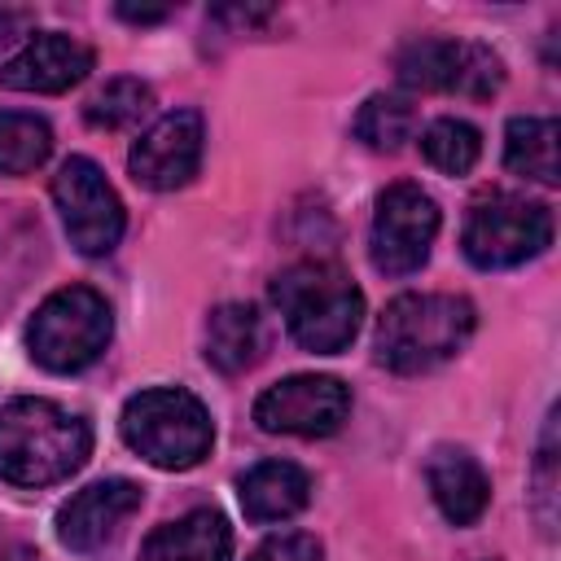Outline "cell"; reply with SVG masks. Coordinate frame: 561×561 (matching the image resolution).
Masks as SVG:
<instances>
[{"label":"cell","instance_id":"obj_1","mask_svg":"<svg viewBox=\"0 0 561 561\" xmlns=\"http://www.w3.org/2000/svg\"><path fill=\"white\" fill-rule=\"evenodd\" d=\"M92 451V430L79 412L53 399H13L0 408V478L13 486H53Z\"/></svg>","mask_w":561,"mask_h":561},{"label":"cell","instance_id":"obj_2","mask_svg":"<svg viewBox=\"0 0 561 561\" xmlns=\"http://www.w3.org/2000/svg\"><path fill=\"white\" fill-rule=\"evenodd\" d=\"M272 302L285 316L289 337L302 351L337 355L351 346L364 320V294L337 263H294L272 280Z\"/></svg>","mask_w":561,"mask_h":561},{"label":"cell","instance_id":"obj_3","mask_svg":"<svg viewBox=\"0 0 561 561\" xmlns=\"http://www.w3.org/2000/svg\"><path fill=\"white\" fill-rule=\"evenodd\" d=\"M478 324L460 294H399L377 320V359L390 373H430L451 359Z\"/></svg>","mask_w":561,"mask_h":561},{"label":"cell","instance_id":"obj_4","mask_svg":"<svg viewBox=\"0 0 561 561\" xmlns=\"http://www.w3.org/2000/svg\"><path fill=\"white\" fill-rule=\"evenodd\" d=\"M123 443L145 456L158 469H193L210 456L215 443V425L210 412L202 408L197 394L180 390V386H153L127 399L123 408Z\"/></svg>","mask_w":561,"mask_h":561},{"label":"cell","instance_id":"obj_5","mask_svg":"<svg viewBox=\"0 0 561 561\" xmlns=\"http://www.w3.org/2000/svg\"><path fill=\"white\" fill-rule=\"evenodd\" d=\"M110 302L88 285H66L35 307L26 324V346L31 359L48 373H79L110 346Z\"/></svg>","mask_w":561,"mask_h":561},{"label":"cell","instance_id":"obj_6","mask_svg":"<svg viewBox=\"0 0 561 561\" xmlns=\"http://www.w3.org/2000/svg\"><path fill=\"white\" fill-rule=\"evenodd\" d=\"M552 241V210L543 202H526L513 193H491L469 206L465 215V259L482 272L517 267L535 254H543Z\"/></svg>","mask_w":561,"mask_h":561},{"label":"cell","instance_id":"obj_7","mask_svg":"<svg viewBox=\"0 0 561 561\" xmlns=\"http://www.w3.org/2000/svg\"><path fill=\"white\" fill-rule=\"evenodd\" d=\"M399 83L416 88V92H447V96H469V101H486L500 92L504 83V61L500 53H491L486 44L473 39H412L399 61Z\"/></svg>","mask_w":561,"mask_h":561},{"label":"cell","instance_id":"obj_8","mask_svg":"<svg viewBox=\"0 0 561 561\" xmlns=\"http://www.w3.org/2000/svg\"><path fill=\"white\" fill-rule=\"evenodd\" d=\"M438 237V206L421 184H390L377 197L373 210V232H368V254L373 267L386 276H408L430 259V245Z\"/></svg>","mask_w":561,"mask_h":561},{"label":"cell","instance_id":"obj_9","mask_svg":"<svg viewBox=\"0 0 561 561\" xmlns=\"http://www.w3.org/2000/svg\"><path fill=\"white\" fill-rule=\"evenodd\" d=\"M53 197L66 224V237L79 254H110L127 228L123 202L114 184L101 175L92 158H66L53 175Z\"/></svg>","mask_w":561,"mask_h":561},{"label":"cell","instance_id":"obj_10","mask_svg":"<svg viewBox=\"0 0 561 561\" xmlns=\"http://www.w3.org/2000/svg\"><path fill=\"white\" fill-rule=\"evenodd\" d=\"M351 412V390L337 377L324 373H298L276 386H267L254 399V421L263 434H298V438H324L342 430Z\"/></svg>","mask_w":561,"mask_h":561},{"label":"cell","instance_id":"obj_11","mask_svg":"<svg viewBox=\"0 0 561 561\" xmlns=\"http://www.w3.org/2000/svg\"><path fill=\"white\" fill-rule=\"evenodd\" d=\"M202 140H206L202 114L197 110H171L131 145L127 167L145 188H158V193L180 188L202 167Z\"/></svg>","mask_w":561,"mask_h":561},{"label":"cell","instance_id":"obj_12","mask_svg":"<svg viewBox=\"0 0 561 561\" xmlns=\"http://www.w3.org/2000/svg\"><path fill=\"white\" fill-rule=\"evenodd\" d=\"M140 500H145V491L131 478H101L61 504L57 539L70 552H96L123 530V522L140 508Z\"/></svg>","mask_w":561,"mask_h":561},{"label":"cell","instance_id":"obj_13","mask_svg":"<svg viewBox=\"0 0 561 561\" xmlns=\"http://www.w3.org/2000/svg\"><path fill=\"white\" fill-rule=\"evenodd\" d=\"M92 61L96 57L83 39L61 35V31H44L35 39H26L0 66V83L13 92H66L92 70Z\"/></svg>","mask_w":561,"mask_h":561},{"label":"cell","instance_id":"obj_14","mask_svg":"<svg viewBox=\"0 0 561 561\" xmlns=\"http://www.w3.org/2000/svg\"><path fill=\"white\" fill-rule=\"evenodd\" d=\"M425 482H430V495H434V504L443 508V517L451 526H473L486 513L491 478L469 451L438 447L430 456V465H425Z\"/></svg>","mask_w":561,"mask_h":561},{"label":"cell","instance_id":"obj_15","mask_svg":"<svg viewBox=\"0 0 561 561\" xmlns=\"http://www.w3.org/2000/svg\"><path fill=\"white\" fill-rule=\"evenodd\" d=\"M228 557H232V530L215 508H193L158 526L140 543V561H228Z\"/></svg>","mask_w":561,"mask_h":561},{"label":"cell","instance_id":"obj_16","mask_svg":"<svg viewBox=\"0 0 561 561\" xmlns=\"http://www.w3.org/2000/svg\"><path fill=\"white\" fill-rule=\"evenodd\" d=\"M311 500V478L294 460H259L241 478V513L250 522H285Z\"/></svg>","mask_w":561,"mask_h":561},{"label":"cell","instance_id":"obj_17","mask_svg":"<svg viewBox=\"0 0 561 561\" xmlns=\"http://www.w3.org/2000/svg\"><path fill=\"white\" fill-rule=\"evenodd\" d=\"M263 351V320L250 302H224L206 320V359L219 373H245Z\"/></svg>","mask_w":561,"mask_h":561},{"label":"cell","instance_id":"obj_18","mask_svg":"<svg viewBox=\"0 0 561 561\" xmlns=\"http://www.w3.org/2000/svg\"><path fill=\"white\" fill-rule=\"evenodd\" d=\"M504 162L508 171L539 180V184H557L561 180V149H557V118L543 114H522L508 123L504 131Z\"/></svg>","mask_w":561,"mask_h":561},{"label":"cell","instance_id":"obj_19","mask_svg":"<svg viewBox=\"0 0 561 561\" xmlns=\"http://www.w3.org/2000/svg\"><path fill=\"white\" fill-rule=\"evenodd\" d=\"M412 131H416V105L399 92H373L355 114V136L377 153L403 149Z\"/></svg>","mask_w":561,"mask_h":561},{"label":"cell","instance_id":"obj_20","mask_svg":"<svg viewBox=\"0 0 561 561\" xmlns=\"http://www.w3.org/2000/svg\"><path fill=\"white\" fill-rule=\"evenodd\" d=\"M53 149V131L44 118L22 110H0V175L35 171Z\"/></svg>","mask_w":561,"mask_h":561},{"label":"cell","instance_id":"obj_21","mask_svg":"<svg viewBox=\"0 0 561 561\" xmlns=\"http://www.w3.org/2000/svg\"><path fill=\"white\" fill-rule=\"evenodd\" d=\"M153 105V88L123 75V79H110L88 105H83V118L101 131H123V127H136Z\"/></svg>","mask_w":561,"mask_h":561},{"label":"cell","instance_id":"obj_22","mask_svg":"<svg viewBox=\"0 0 561 561\" xmlns=\"http://www.w3.org/2000/svg\"><path fill=\"white\" fill-rule=\"evenodd\" d=\"M421 149H425L430 167H438L443 175H465V171H473V162L482 153V136L465 118H434L421 136Z\"/></svg>","mask_w":561,"mask_h":561},{"label":"cell","instance_id":"obj_23","mask_svg":"<svg viewBox=\"0 0 561 561\" xmlns=\"http://www.w3.org/2000/svg\"><path fill=\"white\" fill-rule=\"evenodd\" d=\"M552 500H557V425L548 416V430H543V447H539V469H535V513H539V526L552 535Z\"/></svg>","mask_w":561,"mask_h":561},{"label":"cell","instance_id":"obj_24","mask_svg":"<svg viewBox=\"0 0 561 561\" xmlns=\"http://www.w3.org/2000/svg\"><path fill=\"white\" fill-rule=\"evenodd\" d=\"M250 561H324V548L316 543V535H302V530H289V535H272L263 539Z\"/></svg>","mask_w":561,"mask_h":561},{"label":"cell","instance_id":"obj_25","mask_svg":"<svg viewBox=\"0 0 561 561\" xmlns=\"http://www.w3.org/2000/svg\"><path fill=\"white\" fill-rule=\"evenodd\" d=\"M31 22H35V18H31L26 9L0 4V57H4V53H9V48H13V44L26 35V31H31Z\"/></svg>","mask_w":561,"mask_h":561},{"label":"cell","instance_id":"obj_26","mask_svg":"<svg viewBox=\"0 0 561 561\" xmlns=\"http://www.w3.org/2000/svg\"><path fill=\"white\" fill-rule=\"evenodd\" d=\"M171 9H149V4H118V18H127V22H140V26H149V22H162Z\"/></svg>","mask_w":561,"mask_h":561}]
</instances>
